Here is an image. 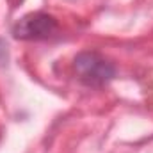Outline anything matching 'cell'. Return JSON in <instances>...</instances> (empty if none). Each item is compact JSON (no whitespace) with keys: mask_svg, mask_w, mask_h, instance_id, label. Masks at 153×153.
Segmentation results:
<instances>
[{"mask_svg":"<svg viewBox=\"0 0 153 153\" xmlns=\"http://www.w3.org/2000/svg\"><path fill=\"white\" fill-rule=\"evenodd\" d=\"M57 20L46 13H30L20 18L13 27V36L23 41L48 39L57 32Z\"/></svg>","mask_w":153,"mask_h":153,"instance_id":"7a4b0ae2","label":"cell"},{"mask_svg":"<svg viewBox=\"0 0 153 153\" xmlns=\"http://www.w3.org/2000/svg\"><path fill=\"white\" fill-rule=\"evenodd\" d=\"M73 70L78 80L89 87H102L116 75L114 66L96 52H80L73 61Z\"/></svg>","mask_w":153,"mask_h":153,"instance_id":"6da1fadb","label":"cell"}]
</instances>
